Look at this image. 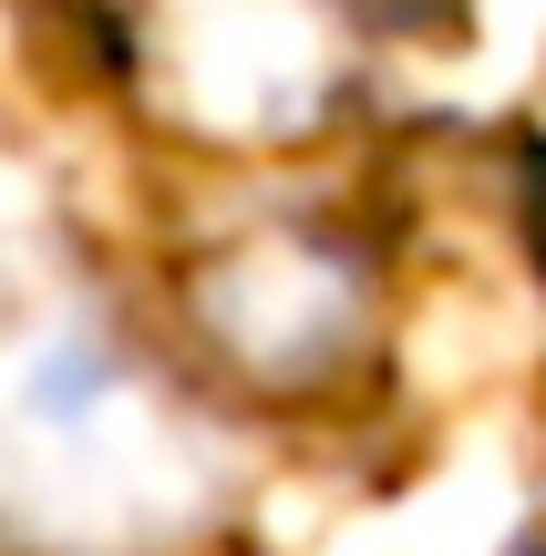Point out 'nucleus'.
<instances>
[{
	"label": "nucleus",
	"instance_id": "f257e3e1",
	"mask_svg": "<svg viewBox=\"0 0 546 556\" xmlns=\"http://www.w3.org/2000/svg\"><path fill=\"white\" fill-rule=\"evenodd\" d=\"M351 11H361V21H382V31H444L465 0H351Z\"/></svg>",
	"mask_w": 546,
	"mask_h": 556
},
{
	"label": "nucleus",
	"instance_id": "f03ea898",
	"mask_svg": "<svg viewBox=\"0 0 546 556\" xmlns=\"http://www.w3.org/2000/svg\"><path fill=\"white\" fill-rule=\"evenodd\" d=\"M526 556H546V526H536V536H526Z\"/></svg>",
	"mask_w": 546,
	"mask_h": 556
}]
</instances>
